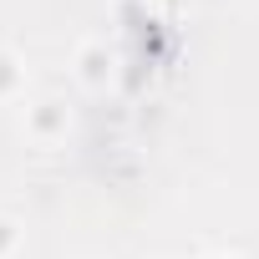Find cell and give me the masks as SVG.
<instances>
[{
    "label": "cell",
    "mask_w": 259,
    "mask_h": 259,
    "mask_svg": "<svg viewBox=\"0 0 259 259\" xmlns=\"http://www.w3.org/2000/svg\"><path fill=\"white\" fill-rule=\"evenodd\" d=\"M11 244H16V234H11V224H6V219H0V249H11Z\"/></svg>",
    "instance_id": "cell-2"
},
{
    "label": "cell",
    "mask_w": 259,
    "mask_h": 259,
    "mask_svg": "<svg viewBox=\"0 0 259 259\" xmlns=\"http://www.w3.org/2000/svg\"><path fill=\"white\" fill-rule=\"evenodd\" d=\"M11 66H16V61H11V56H0V97H6V87H11V81H16V71H11Z\"/></svg>",
    "instance_id": "cell-1"
}]
</instances>
